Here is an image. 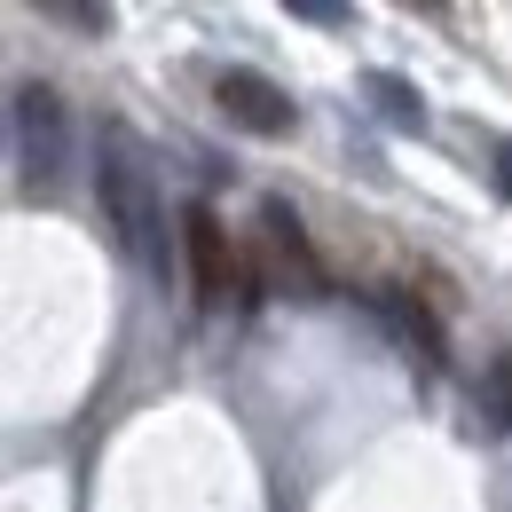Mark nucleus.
Returning a JSON list of instances; mask_svg holds the SVG:
<instances>
[{"label":"nucleus","instance_id":"423d86ee","mask_svg":"<svg viewBox=\"0 0 512 512\" xmlns=\"http://www.w3.org/2000/svg\"><path fill=\"white\" fill-rule=\"evenodd\" d=\"M386 316L402 323V339H410V347H418L426 363H442V323H434V308H426V300H410V292H394V300H386Z\"/></svg>","mask_w":512,"mask_h":512},{"label":"nucleus","instance_id":"9d476101","mask_svg":"<svg viewBox=\"0 0 512 512\" xmlns=\"http://www.w3.org/2000/svg\"><path fill=\"white\" fill-rule=\"evenodd\" d=\"M489 158H497V166H489V182H497V197H505V205H512V142H497Z\"/></svg>","mask_w":512,"mask_h":512},{"label":"nucleus","instance_id":"20e7f679","mask_svg":"<svg viewBox=\"0 0 512 512\" xmlns=\"http://www.w3.org/2000/svg\"><path fill=\"white\" fill-rule=\"evenodd\" d=\"M182 260H190V300L205 316H221L229 300H245V253L221 221V205H182Z\"/></svg>","mask_w":512,"mask_h":512},{"label":"nucleus","instance_id":"0eeeda50","mask_svg":"<svg viewBox=\"0 0 512 512\" xmlns=\"http://www.w3.org/2000/svg\"><path fill=\"white\" fill-rule=\"evenodd\" d=\"M371 95L386 103V119H394V127H426V103H418V87H410V79H394V71H371Z\"/></svg>","mask_w":512,"mask_h":512},{"label":"nucleus","instance_id":"6e6552de","mask_svg":"<svg viewBox=\"0 0 512 512\" xmlns=\"http://www.w3.org/2000/svg\"><path fill=\"white\" fill-rule=\"evenodd\" d=\"M48 16H56V24H71V32H111V8H71V0H56Z\"/></svg>","mask_w":512,"mask_h":512},{"label":"nucleus","instance_id":"f03ea898","mask_svg":"<svg viewBox=\"0 0 512 512\" xmlns=\"http://www.w3.org/2000/svg\"><path fill=\"white\" fill-rule=\"evenodd\" d=\"M245 284L292 292V300H316L323 292V253H316V237H308V221H300L284 197H260V229H253V253H245Z\"/></svg>","mask_w":512,"mask_h":512},{"label":"nucleus","instance_id":"7ed1b4c3","mask_svg":"<svg viewBox=\"0 0 512 512\" xmlns=\"http://www.w3.org/2000/svg\"><path fill=\"white\" fill-rule=\"evenodd\" d=\"M16 158H24V190L56 197L71 174V103L48 79H24L16 87Z\"/></svg>","mask_w":512,"mask_h":512},{"label":"nucleus","instance_id":"39448f33","mask_svg":"<svg viewBox=\"0 0 512 512\" xmlns=\"http://www.w3.org/2000/svg\"><path fill=\"white\" fill-rule=\"evenodd\" d=\"M213 111H221L237 134H260V142H284V134L300 127V103H292L268 71H253V64L213 71Z\"/></svg>","mask_w":512,"mask_h":512},{"label":"nucleus","instance_id":"1a4fd4ad","mask_svg":"<svg viewBox=\"0 0 512 512\" xmlns=\"http://www.w3.org/2000/svg\"><path fill=\"white\" fill-rule=\"evenodd\" d=\"M292 16H308V24H331V32H339V24H355V16H347V8H331V0H292Z\"/></svg>","mask_w":512,"mask_h":512},{"label":"nucleus","instance_id":"9b49d317","mask_svg":"<svg viewBox=\"0 0 512 512\" xmlns=\"http://www.w3.org/2000/svg\"><path fill=\"white\" fill-rule=\"evenodd\" d=\"M489 386H497V410H505V426H512V363H497V371H489Z\"/></svg>","mask_w":512,"mask_h":512},{"label":"nucleus","instance_id":"f257e3e1","mask_svg":"<svg viewBox=\"0 0 512 512\" xmlns=\"http://www.w3.org/2000/svg\"><path fill=\"white\" fill-rule=\"evenodd\" d=\"M95 205H103V229L119 237V253L166 276V213H158V182H150V166H142V150H134L127 127H103V142H95Z\"/></svg>","mask_w":512,"mask_h":512}]
</instances>
